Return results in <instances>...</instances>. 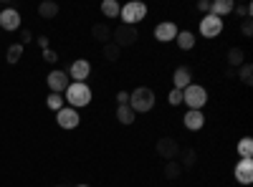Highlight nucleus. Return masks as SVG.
Returning <instances> with one entry per match:
<instances>
[{"instance_id": "1", "label": "nucleus", "mask_w": 253, "mask_h": 187, "mask_svg": "<svg viewBox=\"0 0 253 187\" xmlns=\"http://www.w3.org/2000/svg\"><path fill=\"white\" fill-rule=\"evenodd\" d=\"M63 101L69 104L71 109H81V107H89L91 104V89L89 84H84V81H71L69 89L63 91Z\"/></svg>"}, {"instance_id": "2", "label": "nucleus", "mask_w": 253, "mask_h": 187, "mask_svg": "<svg viewBox=\"0 0 253 187\" xmlns=\"http://www.w3.org/2000/svg\"><path fill=\"white\" fill-rule=\"evenodd\" d=\"M155 101H157V96H155V91H152L150 86H137L134 91H129V107H132L134 114L152 112Z\"/></svg>"}, {"instance_id": "3", "label": "nucleus", "mask_w": 253, "mask_h": 187, "mask_svg": "<svg viewBox=\"0 0 253 187\" xmlns=\"http://www.w3.org/2000/svg\"><path fill=\"white\" fill-rule=\"evenodd\" d=\"M182 104H187L193 112H203V107L208 104V91L200 84H190L187 89H182Z\"/></svg>"}, {"instance_id": "4", "label": "nucleus", "mask_w": 253, "mask_h": 187, "mask_svg": "<svg viewBox=\"0 0 253 187\" xmlns=\"http://www.w3.org/2000/svg\"><path fill=\"white\" fill-rule=\"evenodd\" d=\"M139 40V31L134 26H124L119 23L117 28H112V43H117L119 48H129Z\"/></svg>"}, {"instance_id": "5", "label": "nucleus", "mask_w": 253, "mask_h": 187, "mask_svg": "<svg viewBox=\"0 0 253 187\" xmlns=\"http://www.w3.org/2000/svg\"><path fill=\"white\" fill-rule=\"evenodd\" d=\"M144 15H147V5L139 3V0H132V3L122 5V13H119L122 23L124 26H134V28H137L139 20H144Z\"/></svg>"}, {"instance_id": "6", "label": "nucleus", "mask_w": 253, "mask_h": 187, "mask_svg": "<svg viewBox=\"0 0 253 187\" xmlns=\"http://www.w3.org/2000/svg\"><path fill=\"white\" fill-rule=\"evenodd\" d=\"M155 152H157V157H162L165 162L177 159V154H180V142H177L175 137H162V139H157V144H155Z\"/></svg>"}, {"instance_id": "7", "label": "nucleus", "mask_w": 253, "mask_h": 187, "mask_svg": "<svg viewBox=\"0 0 253 187\" xmlns=\"http://www.w3.org/2000/svg\"><path fill=\"white\" fill-rule=\"evenodd\" d=\"M223 33V18H215V15H203L200 20V36L203 38H218Z\"/></svg>"}, {"instance_id": "8", "label": "nucleus", "mask_w": 253, "mask_h": 187, "mask_svg": "<svg viewBox=\"0 0 253 187\" xmlns=\"http://www.w3.org/2000/svg\"><path fill=\"white\" fill-rule=\"evenodd\" d=\"M46 84H48V89H51V94H63L69 89V84H71V78H69V74L66 71H51L48 76H46Z\"/></svg>"}, {"instance_id": "9", "label": "nucleus", "mask_w": 253, "mask_h": 187, "mask_svg": "<svg viewBox=\"0 0 253 187\" xmlns=\"http://www.w3.org/2000/svg\"><path fill=\"white\" fill-rule=\"evenodd\" d=\"M56 121H58V127H61V129H76V127H79V121H81V116H79L76 109L63 107L61 112H56Z\"/></svg>"}, {"instance_id": "10", "label": "nucleus", "mask_w": 253, "mask_h": 187, "mask_svg": "<svg viewBox=\"0 0 253 187\" xmlns=\"http://www.w3.org/2000/svg\"><path fill=\"white\" fill-rule=\"evenodd\" d=\"M0 28L13 33V31H20V13L15 8H3L0 10Z\"/></svg>"}, {"instance_id": "11", "label": "nucleus", "mask_w": 253, "mask_h": 187, "mask_svg": "<svg viewBox=\"0 0 253 187\" xmlns=\"http://www.w3.org/2000/svg\"><path fill=\"white\" fill-rule=\"evenodd\" d=\"M69 78H74V81H86L89 78V74H91V64L86 58H76L74 64L69 66Z\"/></svg>"}, {"instance_id": "12", "label": "nucleus", "mask_w": 253, "mask_h": 187, "mask_svg": "<svg viewBox=\"0 0 253 187\" xmlns=\"http://www.w3.org/2000/svg\"><path fill=\"white\" fill-rule=\"evenodd\" d=\"M155 38L160 40V43H170V40L177 38V26L172 23V20H162V23H157V28H155Z\"/></svg>"}, {"instance_id": "13", "label": "nucleus", "mask_w": 253, "mask_h": 187, "mask_svg": "<svg viewBox=\"0 0 253 187\" xmlns=\"http://www.w3.org/2000/svg\"><path fill=\"white\" fill-rule=\"evenodd\" d=\"M233 177L241 182V185H251L253 182V159H241L233 170Z\"/></svg>"}, {"instance_id": "14", "label": "nucleus", "mask_w": 253, "mask_h": 187, "mask_svg": "<svg viewBox=\"0 0 253 187\" xmlns=\"http://www.w3.org/2000/svg\"><path fill=\"white\" fill-rule=\"evenodd\" d=\"M172 84H175L172 89H180V91L187 89L190 84H193V71H190L187 66H177L175 74H172Z\"/></svg>"}, {"instance_id": "15", "label": "nucleus", "mask_w": 253, "mask_h": 187, "mask_svg": "<svg viewBox=\"0 0 253 187\" xmlns=\"http://www.w3.org/2000/svg\"><path fill=\"white\" fill-rule=\"evenodd\" d=\"M91 38L96 40V43H101V46L112 43V26L109 23H94L91 26Z\"/></svg>"}, {"instance_id": "16", "label": "nucleus", "mask_w": 253, "mask_h": 187, "mask_svg": "<svg viewBox=\"0 0 253 187\" xmlns=\"http://www.w3.org/2000/svg\"><path fill=\"white\" fill-rule=\"evenodd\" d=\"M182 121H185V127H187L190 132H200V129L205 127V116H203V112H193V109H187V114L182 116Z\"/></svg>"}, {"instance_id": "17", "label": "nucleus", "mask_w": 253, "mask_h": 187, "mask_svg": "<svg viewBox=\"0 0 253 187\" xmlns=\"http://www.w3.org/2000/svg\"><path fill=\"white\" fill-rule=\"evenodd\" d=\"M177 162L182 170H193L195 162H198V152L193 147H180V154H177Z\"/></svg>"}, {"instance_id": "18", "label": "nucleus", "mask_w": 253, "mask_h": 187, "mask_svg": "<svg viewBox=\"0 0 253 187\" xmlns=\"http://www.w3.org/2000/svg\"><path fill=\"white\" fill-rule=\"evenodd\" d=\"M233 0H215V3H210V15H215V18H223L228 13H233Z\"/></svg>"}, {"instance_id": "19", "label": "nucleus", "mask_w": 253, "mask_h": 187, "mask_svg": "<svg viewBox=\"0 0 253 187\" xmlns=\"http://www.w3.org/2000/svg\"><path fill=\"white\" fill-rule=\"evenodd\" d=\"M225 61H228V69H236V71H238V69L246 64V53H243L241 48H236V46H233V48L228 51Z\"/></svg>"}, {"instance_id": "20", "label": "nucleus", "mask_w": 253, "mask_h": 187, "mask_svg": "<svg viewBox=\"0 0 253 187\" xmlns=\"http://www.w3.org/2000/svg\"><path fill=\"white\" fill-rule=\"evenodd\" d=\"M175 40H177L180 51H193L195 48V33H190V31H180Z\"/></svg>"}, {"instance_id": "21", "label": "nucleus", "mask_w": 253, "mask_h": 187, "mask_svg": "<svg viewBox=\"0 0 253 187\" xmlns=\"http://www.w3.org/2000/svg\"><path fill=\"white\" fill-rule=\"evenodd\" d=\"M134 119H137V114L132 112L129 104H124V107H117V121H119V124L129 127V124H134Z\"/></svg>"}, {"instance_id": "22", "label": "nucleus", "mask_w": 253, "mask_h": 187, "mask_svg": "<svg viewBox=\"0 0 253 187\" xmlns=\"http://www.w3.org/2000/svg\"><path fill=\"white\" fill-rule=\"evenodd\" d=\"M162 175L165 180H177L182 175V167H180V162L177 159H170V162H165V167H162Z\"/></svg>"}, {"instance_id": "23", "label": "nucleus", "mask_w": 253, "mask_h": 187, "mask_svg": "<svg viewBox=\"0 0 253 187\" xmlns=\"http://www.w3.org/2000/svg\"><path fill=\"white\" fill-rule=\"evenodd\" d=\"M38 15H41V18H46V20H51V18L58 15V5L53 3V0H46V3H41V5H38Z\"/></svg>"}, {"instance_id": "24", "label": "nucleus", "mask_w": 253, "mask_h": 187, "mask_svg": "<svg viewBox=\"0 0 253 187\" xmlns=\"http://www.w3.org/2000/svg\"><path fill=\"white\" fill-rule=\"evenodd\" d=\"M101 13L107 15V18H119L122 5L117 3V0H104V3H101Z\"/></svg>"}, {"instance_id": "25", "label": "nucleus", "mask_w": 253, "mask_h": 187, "mask_svg": "<svg viewBox=\"0 0 253 187\" xmlns=\"http://www.w3.org/2000/svg\"><path fill=\"white\" fill-rule=\"evenodd\" d=\"M238 154H241V159H251V154H253V139L251 137H243L238 142Z\"/></svg>"}, {"instance_id": "26", "label": "nucleus", "mask_w": 253, "mask_h": 187, "mask_svg": "<svg viewBox=\"0 0 253 187\" xmlns=\"http://www.w3.org/2000/svg\"><path fill=\"white\" fill-rule=\"evenodd\" d=\"M236 76L241 78V84L251 86V84H253V66H251V64H243V66L236 71Z\"/></svg>"}, {"instance_id": "27", "label": "nucleus", "mask_w": 253, "mask_h": 187, "mask_svg": "<svg viewBox=\"0 0 253 187\" xmlns=\"http://www.w3.org/2000/svg\"><path fill=\"white\" fill-rule=\"evenodd\" d=\"M101 53H104V58L107 61H119V53H122V48L117 46V43H107V46H101Z\"/></svg>"}, {"instance_id": "28", "label": "nucleus", "mask_w": 253, "mask_h": 187, "mask_svg": "<svg viewBox=\"0 0 253 187\" xmlns=\"http://www.w3.org/2000/svg\"><path fill=\"white\" fill-rule=\"evenodd\" d=\"M20 56H23V46H20V43H13V46L8 48V53H5V61H8V64H18Z\"/></svg>"}, {"instance_id": "29", "label": "nucleus", "mask_w": 253, "mask_h": 187, "mask_svg": "<svg viewBox=\"0 0 253 187\" xmlns=\"http://www.w3.org/2000/svg\"><path fill=\"white\" fill-rule=\"evenodd\" d=\"M46 104H48V109H51V112H61L66 101H63V96H61V94H48Z\"/></svg>"}, {"instance_id": "30", "label": "nucleus", "mask_w": 253, "mask_h": 187, "mask_svg": "<svg viewBox=\"0 0 253 187\" xmlns=\"http://www.w3.org/2000/svg\"><path fill=\"white\" fill-rule=\"evenodd\" d=\"M167 101H170L172 107H180V104H182V91L180 89H172L170 94H167Z\"/></svg>"}, {"instance_id": "31", "label": "nucleus", "mask_w": 253, "mask_h": 187, "mask_svg": "<svg viewBox=\"0 0 253 187\" xmlns=\"http://www.w3.org/2000/svg\"><path fill=\"white\" fill-rule=\"evenodd\" d=\"M241 33H243L246 38H251V36H253V23H251V18H246L243 23H241Z\"/></svg>"}, {"instance_id": "32", "label": "nucleus", "mask_w": 253, "mask_h": 187, "mask_svg": "<svg viewBox=\"0 0 253 187\" xmlns=\"http://www.w3.org/2000/svg\"><path fill=\"white\" fill-rule=\"evenodd\" d=\"M233 13L241 15V18H248L251 15V5H233Z\"/></svg>"}, {"instance_id": "33", "label": "nucleus", "mask_w": 253, "mask_h": 187, "mask_svg": "<svg viewBox=\"0 0 253 187\" xmlns=\"http://www.w3.org/2000/svg\"><path fill=\"white\" fill-rule=\"evenodd\" d=\"M124 104H129V91H119L117 94V107H124Z\"/></svg>"}, {"instance_id": "34", "label": "nucleus", "mask_w": 253, "mask_h": 187, "mask_svg": "<svg viewBox=\"0 0 253 187\" xmlns=\"http://www.w3.org/2000/svg\"><path fill=\"white\" fill-rule=\"evenodd\" d=\"M43 58L48 61V64H56V61H58V56H56V51H51V48H46V51H43Z\"/></svg>"}, {"instance_id": "35", "label": "nucleus", "mask_w": 253, "mask_h": 187, "mask_svg": "<svg viewBox=\"0 0 253 187\" xmlns=\"http://www.w3.org/2000/svg\"><path fill=\"white\" fill-rule=\"evenodd\" d=\"M31 40H33L31 31H20V46H26V43H31Z\"/></svg>"}, {"instance_id": "36", "label": "nucleus", "mask_w": 253, "mask_h": 187, "mask_svg": "<svg viewBox=\"0 0 253 187\" xmlns=\"http://www.w3.org/2000/svg\"><path fill=\"white\" fill-rule=\"evenodd\" d=\"M198 10L208 15V13H210V3H208V0H200V3H198Z\"/></svg>"}, {"instance_id": "37", "label": "nucleus", "mask_w": 253, "mask_h": 187, "mask_svg": "<svg viewBox=\"0 0 253 187\" xmlns=\"http://www.w3.org/2000/svg\"><path fill=\"white\" fill-rule=\"evenodd\" d=\"M38 46L46 51V48H48V36H38Z\"/></svg>"}, {"instance_id": "38", "label": "nucleus", "mask_w": 253, "mask_h": 187, "mask_svg": "<svg viewBox=\"0 0 253 187\" xmlns=\"http://www.w3.org/2000/svg\"><path fill=\"white\" fill-rule=\"evenodd\" d=\"M225 76L228 78H236V69H225Z\"/></svg>"}, {"instance_id": "39", "label": "nucleus", "mask_w": 253, "mask_h": 187, "mask_svg": "<svg viewBox=\"0 0 253 187\" xmlns=\"http://www.w3.org/2000/svg\"><path fill=\"white\" fill-rule=\"evenodd\" d=\"M76 187H89V185H76Z\"/></svg>"}, {"instance_id": "40", "label": "nucleus", "mask_w": 253, "mask_h": 187, "mask_svg": "<svg viewBox=\"0 0 253 187\" xmlns=\"http://www.w3.org/2000/svg\"><path fill=\"white\" fill-rule=\"evenodd\" d=\"M58 187H63V185H58Z\"/></svg>"}, {"instance_id": "41", "label": "nucleus", "mask_w": 253, "mask_h": 187, "mask_svg": "<svg viewBox=\"0 0 253 187\" xmlns=\"http://www.w3.org/2000/svg\"><path fill=\"white\" fill-rule=\"evenodd\" d=\"M0 10H3V8H0Z\"/></svg>"}]
</instances>
